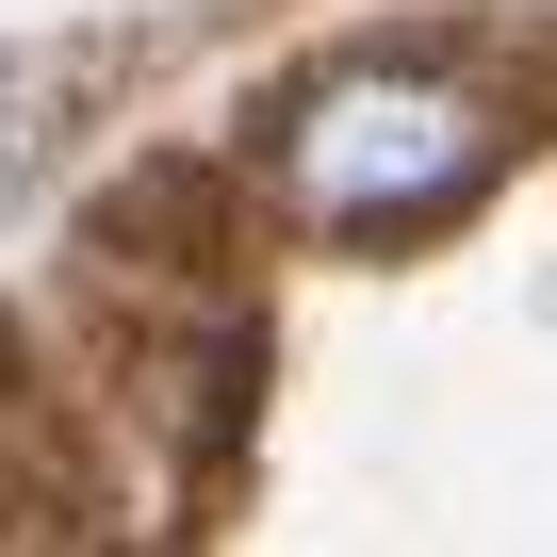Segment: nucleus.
Listing matches in <instances>:
<instances>
[{
	"mask_svg": "<svg viewBox=\"0 0 557 557\" xmlns=\"http://www.w3.org/2000/svg\"><path fill=\"white\" fill-rule=\"evenodd\" d=\"M34 148H50V115H34V83H0V197L34 181Z\"/></svg>",
	"mask_w": 557,
	"mask_h": 557,
	"instance_id": "2",
	"label": "nucleus"
},
{
	"mask_svg": "<svg viewBox=\"0 0 557 557\" xmlns=\"http://www.w3.org/2000/svg\"><path fill=\"white\" fill-rule=\"evenodd\" d=\"M508 99L492 83H459V66H394V50H361V66H329V83H296L278 99V213L296 230H345V246H377V230H443V213H475L492 181H508Z\"/></svg>",
	"mask_w": 557,
	"mask_h": 557,
	"instance_id": "1",
	"label": "nucleus"
}]
</instances>
